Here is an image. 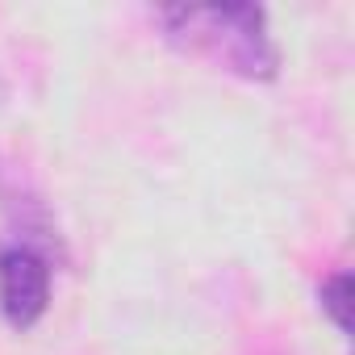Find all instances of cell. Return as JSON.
Listing matches in <instances>:
<instances>
[{"label":"cell","mask_w":355,"mask_h":355,"mask_svg":"<svg viewBox=\"0 0 355 355\" xmlns=\"http://www.w3.org/2000/svg\"><path fill=\"white\" fill-rule=\"evenodd\" d=\"M159 21L175 46L230 71L239 80H272L280 71V46L259 5H171Z\"/></svg>","instance_id":"1"},{"label":"cell","mask_w":355,"mask_h":355,"mask_svg":"<svg viewBox=\"0 0 355 355\" xmlns=\"http://www.w3.org/2000/svg\"><path fill=\"white\" fill-rule=\"evenodd\" d=\"M51 305V268L34 247L0 251V313L13 330H30Z\"/></svg>","instance_id":"2"},{"label":"cell","mask_w":355,"mask_h":355,"mask_svg":"<svg viewBox=\"0 0 355 355\" xmlns=\"http://www.w3.org/2000/svg\"><path fill=\"white\" fill-rule=\"evenodd\" d=\"M318 305L322 313L334 322L338 334L351 330V272H330L322 284H318Z\"/></svg>","instance_id":"3"}]
</instances>
